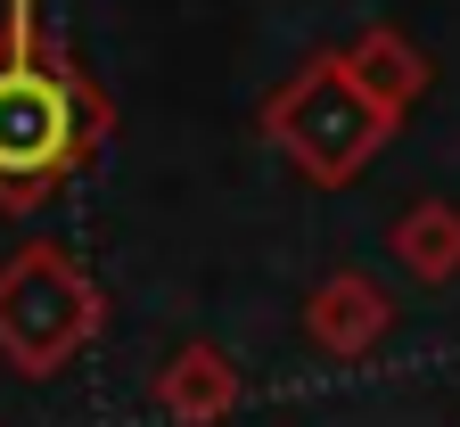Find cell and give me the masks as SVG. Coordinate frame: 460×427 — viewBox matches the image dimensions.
I'll return each instance as SVG.
<instances>
[{"instance_id": "obj_1", "label": "cell", "mask_w": 460, "mask_h": 427, "mask_svg": "<svg viewBox=\"0 0 460 427\" xmlns=\"http://www.w3.org/2000/svg\"><path fill=\"white\" fill-rule=\"evenodd\" d=\"M107 124V107L58 49H9L0 41V206L49 198Z\"/></svg>"}, {"instance_id": "obj_2", "label": "cell", "mask_w": 460, "mask_h": 427, "mask_svg": "<svg viewBox=\"0 0 460 427\" xmlns=\"http://www.w3.org/2000/svg\"><path fill=\"white\" fill-rule=\"evenodd\" d=\"M99 313H107L99 280L66 247H49V238H33V247H17L0 263V353H9L25 378L66 370L99 337Z\"/></svg>"}, {"instance_id": "obj_3", "label": "cell", "mask_w": 460, "mask_h": 427, "mask_svg": "<svg viewBox=\"0 0 460 427\" xmlns=\"http://www.w3.org/2000/svg\"><path fill=\"white\" fill-rule=\"evenodd\" d=\"M271 140L313 181H354L370 165V148L386 140V115L354 91V75H345L337 58H313V67L271 99Z\"/></svg>"}, {"instance_id": "obj_4", "label": "cell", "mask_w": 460, "mask_h": 427, "mask_svg": "<svg viewBox=\"0 0 460 427\" xmlns=\"http://www.w3.org/2000/svg\"><path fill=\"white\" fill-rule=\"evenodd\" d=\"M337 67L354 75V91H362V99L386 115V124H394V115H402V107H411V99L428 91V58H420L411 41H402L394 25H370L354 49H337Z\"/></svg>"}, {"instance_id": "obj_5", "label": "cell", "mask_w": 460, "mask_h": 427, "mask_svg": "<svg viewBox=\"0 0 460 427\" xmlns=\"http://www.w3.org/2000/svg\"><path fill=\"white\" fill-rule=\"evenodd\" d=\"M230 403H239V370L214 345H181L156 370V411L181 427H214V419H230Z\"/></svg>"}, {"instance_id": "obj_6", "label": "cell", "mask_w": 460, "mask_h": 427, "mask_svg": "<svg viewBox=\"0 0 460 427\" xmlns=\"http://www.w3.org/2000/svg\"><path fill=\"white\" fill-rule=\"evenodd\" d=\"M305 321H313V345L321 353H370L378 345V329H386V296L370 288V280H329L313 304H305Z\"/></svg>"}, {"instance_id": "obj_7", "label": "cell", "mask_w": 460, "mask_h": 427, "mask_svg": "<svg viewBox=\"0 0 460 427\" xmlns=\"http://www.w3.org/2000/svg\"><path fill=\"white\" fill-rule=\"evenodd\" d=\"M394 255H402V271L411 280H452L460 271V206H444V198H428V206H411L394 222Z\"/></svg>"}]
</instances>
